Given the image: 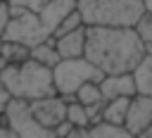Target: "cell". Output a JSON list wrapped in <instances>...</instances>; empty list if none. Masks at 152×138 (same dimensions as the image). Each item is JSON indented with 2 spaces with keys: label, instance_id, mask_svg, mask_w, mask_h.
Wrapping results in <instances>:
<instances>
[{
  "label": "cell",
  "instance_id": "6da1fadb",
  "mask_svg": "<svg viewBox=\"0 0 152 138\" xmlns=\"http://www.w3.org/2000/svg\"><path fill=\"white\" fill-rule=\"evenodd\" d=\"M147 48L135 26H86V57L102 74L133 71Z\"/></svg>",
  "mask_w": 152,
  "mask_h": 138
},
{
  "label": "cell",
  "instance_id": "7a4b0ae2",
  "mask_svg": "<svg viewBox=\"0 0 152 138\" xmlns=\"http://www.w3.org/2000/svg\"><path fill=\"white\" fill-rule=\"evenodd\" d=\"M0 81L10 88L14 98H24V100H36L57 93L52 67H45L31 57L21 64H7L0 71Z\"/></svg>",
  "mask_w": 152,
  "mask_h": 138
},
{
  "label": "cell",
  "instance_id": "3957f363",
  "mask_svg": "<svg viewBox=\"0 0 152 138\" xmlns=\"http://www.w3.org/2000/svg\"><path fill=\"white\" fill-rule=\"evenodd\" d=\"M86 26H138L145 14L142 0H78Z\"/></svg>",
  "mask_w": 152,
  "mask_h": 138
},
{
  "label": "cell",
  "instance_id": "277c9868",
  "mask_svg": "<svg viewBox=\"0 0 152 138\" xmlns=\"http://www.w3.org/2000/svg\"><path fill=\"white\" fill-rule=\"evenodd\" d=\"M52 76H55V88L62 98L74 100L76 90L88 83V81H102L104 74L83 55V57H66L59 59L52 67Z\"/></svg>",
  "mask_w": 152,
  "mask_h": 138
},
{
  "label": "cell",
  "instance_id": "5b68a950",
  "mask_svg": "<svg viewBox=\"0 0 152 138\" xmlns=\"http://www.w3.org/2000/svg\"><path fill=\"white\" fill-rule=\"evenodd\" d=\"M2 121L7 126H12L19 133V138H55L57 136L52 128L43 126L36 119L28 100H24V98H12V102L7 105L5 114H2Z\"/></svg>",
  "mask_w": 152,
  "mask_h": 138
},
{
  "label": "cell",
  "instance_id": "8992f818",
  "mask_svg": "<svg viewBox=\"0 0 152 138\" xmlns=\"http://www.w3.org/2000/svg\"><path fill=\"white\" fill-rule=\"evenodd\" d=\"M2 38L5 40H17V43H24V45L33 48V45L52 38V31L45 26V21H43V17L38 12H28L26 10L19 17H12L10 19Z\"/></svg>",
  "mask_w": 152,
  "mask_h": 138
},
{
  "label": "cell",
  "instance_id": "52a82bcc",
  "mask_svg": "<svg viewBox=\"0 0 152 138\" xmlns=\"http://www.w3.org/2000/svg\"><path fill=\"white\" fill-rule=\"evenodd\" d=\"M28 105H31V112L36 114V119H38L43 126L52 128V131L66 119V98H62L59 93L28 100Z\"/></svg>",
  "mask_w": 152,
  "mask_h": 138
},
{
  "label": "cell",
  "instance_id": "ba28073f",
  "mask_svg": "<svg viewBox=\"0 0 152 138\" xmlns=\"http://www.w3.org/2000/svg\"><path fill=\"white\" fill-rule=\"evenodd\" d=\"M150 121H152V95L135 93L131 98V105H128V114H126V124L124 126L138 136Z\"/></svg>",
  "mask_w": 152,
  "mask_h": 138
},
{
  "label": "cell",
  "instance_id": "9c48e42d",
  "mask_svg": "<svg viewBox=\"0 0 152 138\" xmlns=\"http://www.w3.org/2000/svg\"><path fill=\"white\" fill-rule=\"evenodd\" d=\"M100 88H102L104 100H114V98H133V95L138 93L133 71H126V74H104V79L100 81Z\"/></svg>",
  "mask_w": 152,
  "mask_h": 138
},
{
  "label": "cell",
  "instance_id": "30bf717a",
  "mask_svg": "<svg viewBox=\"0 0 152 138\" xmlns=\"http://www.w3.org/2000/svg\"><path fill=\"white\" fill-rule=\"evenodd\" d=\"M55 43H57V50L62 55V59L66 57H83L86 55V26H78L69 33H62V36H55Z\"/></svg>",
  "mask_w": 152,
  "mask_h": 138
},
{
  "label": "cell",
  "instance_id": "8fae6325",
  "mask_svg": "<svg viewBox=\"0 0 152 138\" xmlns=\"http://www.w3.org/2000/svg\"><path fill=\"white\" fill-rule=\"evenodd\" d=\"M86 138H138L133 131H128L124 124H112V121H97L83 128Z\"/></svg>",
  "mask_w": 152,
  "mask_h": 138
},
{
  "label": "cell",
  "instance_id": "7c38bea8",
  "mask_svg": "<svg viewBox=\"0 0 152 138\" xmlns=\"http://www.w3.org/2000/svg\"><path fill=\"white\" fill-rule=\"evenodd\" d=\"M31 59H36V62H40L45 67H55L62 59V55L57 50V43H55V36L43 40V43H38V45H33L31 48Z\"/></svg>",
  "mask_w": 152,
  "mask_h": 138
},
{
  "label": "cell",
  "instance_id": "4fadbf2b",
  "mask_svg": "<svg viewBox=\"0 0 152 138\" xmlns=\"http://www.w3.org/2000/svg\"><path fill=\"white\" fill-rule=\"evenodd\" d=\"M128 105H131V98H114V100H104L102 119H104V121H112V124H126Z\"/></svg>",
  "mask_w": 152,
  "mask_h": 138
},
{
  "label": "cell",
  "instance_id": "5bb4252c",
  "mask_svg": "<svg viewBox=\"0 0 152 138\" xmlns=\"http://www.w3.org/2000/svg\"><path fill=\"white\" fill-rule=\"evenodd\" d=\"M133 79H135V88L142 95H152V52H147L142 57V62L133 69Z\"/></svg>",
  "mask_w": 152,
  "mask_h": 138
},
{
  "label": "cell",
  "instance_id": "9a60e30c",
  "mask_svg": "<svg viewBox=\"0 0 152 138\" xmlns=\"http://www.w3.org/2000/svg\"><path fill=\"white\" fill-rule=\"evenodd\" d=\"M2 40H5V38H2ZM0 55H5L10 64H21V62H26V59L31 57V48L24 45V43H17V40H5Z\"/></svg>",
  "mask_w": 152,
  "mask_h": 138
},
{
  "label": "cell",
  "instance_id": "2e32d148",
  "mask_svg": "<svg viewBox=\"0 0 152 138\" xmlns=\"http://www.w3.org/2000/svg\"><path fill=\"white\" fill-rule=\"evenodd\" d=\"M74 98H76L78 102H83L86 107H88V105H102V102H104V95H102L100 81H88V83H83V86L76 90Z\"/></svg>",
  "mask_w": 152,
  "mask_h": 138
},
{
  "label": "cell",
  "instance_id": "e0dca14e",
  "mask_svg": "<svg viewBox=\"0 0 152 138\" xmlns=\"http://www.w3.org/2000/svg\"><path fill=\"white\" fill-rule=\"evenodd\" d=\"M66 119L78 126V128H88L93 121H90V114H88V107L83 102H78L76 98L74 100H66Z\"/></svg>",
  "mask_w": 152,
  "mask_h": 138
},
{
  "label": "cell",
  "instance_id": "ac0fdd59",
  "mask_svg": "<svg viewBox=\"0 0 152 138\" xmlns=\"http://www.w3.org/2000/svg\"><path fill=\"white\" fill-rule=\"evenodd\" d=\"M78 26H86V21H83V17H81V12H78V7L74 10V12H69L64 19H62V24L57 26V31H55V36H62V33H69V31H74V29H78Z\"/></svg>",
  "mask_w": 152,
  "mask_h": 138
},
{
  "label": "cell",
  "instance_id": "d6986e66",
  "mask_svg": "<svg viewBox=\"0 0 152 138\" xmlns=\"http://www.w3.org/2000/svg\"><path fill=\"white\" fill-rule=\"evenodd\" d=\"M135 29H138V33H140V38H142L147 52H152V12H145Z\"/></svg>",
  "mask_w": 152,
  "mask_h": 138
},
{
  "label": "cell",
  "instance_id": "ffe728a7",
  "mask_svg": "<svg viewBox=\"0 0 152 138\" xmlns=\"http://www.w3.org/2000/svg\"><path fill=\"white\" fill-rule=\"evenodd\" d=\"M48 2H50V0H10V5L24 7V10H28V12H43Z\"/></svg>",
  "mask_w": 152,
  "mask_h": 138
},
{
  "label": "cell",
  "instance_id": "44dd1931",
  "mask_svg": "<svg viewBox=\"0 0 152 138\" xmlns=\"http://www.w3.org/2000/svg\"><path fill=\"white\" fill-rule=\"evenodd\" d=\"M10 19H12V14H10V2L0 0V36L5 33V29H7Z\"/></svg>",
  "mask_w": 152,
  "mask_h": 138
},
{
  "label": "cell",
  "instance_id": "7402d4cb",
  "mask_svg": "<svg viewBox=\"0 0 152 138\" xmlns=\"http://www.w3.org/2000/svg\"><path fill=\"white\" fill-rule=\"evenodd\" d=\"M12 98H14V95L10 93V88H7V86H5L2 81H0V114H5L7 105L12 102Z\"/></svg>",
  "mask_w": 152,
  "mask_h": 138
},
{
  "label": "cell",
  "instance_id": "603a6c76",
  "mask_svg": "<svg viewBox=\"0 0 152 138\" xmlns=\"http://www.w3.org/2000/svg\"><path fill=\"white\" fill-rule=\"evenodd\" d=\"M0 138H19V133H17L12 126H7V124H0Z\"/></svg>",
  "mask_w": 152,
  "mask_h": 138
},
{
  "label": "cell",
  "instance_id": "cb8c5ba5",
  "mask_svg": "<svg viewBox=\"0 0 152 138\" xmlns=\"http://www.w3.org/2000/svg\"><path fill=\"white\" fill-rule=\"evenodd\" d=\"M71 128H74V124H71L69 119H64V121H62V124H59V126L55 128V133H57V136H66V133H69Z\"/></svg>",
  "mask_w": 152,
  "mask_h": 138
},
{
  "label": "cell",
  "instance_id": "d4e9b609",
  "mask_svg": "<svg viewBox=\"0 0 152 138\" xmlns=\"http://www.w3.org/2000/svg\"><path fill=\"white\" fill-rule=\"evenodd\" d=\"M64 138H86V133H83V128H78V126H74Z\"/></svg>",
  "mask_w": 152,
  "mask_h": 138
},
{
  "label": "cell",
  "instance_id": "484cf974",
  "mask_svg": "<svg viewBox=\"0 0 152 138\" xmlns=\"http://www.w3.org/2000/svg\"><path fill=\"white\" fill-rule=\"evenodd\" d=\"M138 138H152V121H150V124H147V126L138 133Z\"/></svg>",
  "mask_w": 152,
  "mask_h": 138
},
{
  "label": "cell",
  "instance_id": "4316f807",
  "mask_svg": "<svg viewBox=\"0 0 152 138\" xmlns=\"http://www.w3.org/2000/svg\"><path fill=\"white\" fill-rule=\"evenodd\" d=\"M142 5H145V12H152V0H142Z\"/></svg>",
  "mask_w": 152,
  "mask_h": 138
},
{
  "label": "cell",
  "instance_id": "83f0119b",
  "mask_svg": "<svg viewBox=\"0 0 152 138\" xmlns=\"http://www.w3.org/2000/svg\"><path fill=\"white\" fill-rule=\"evenodd\" d=\"M2 43H5V40H2V36H0V50H2Z\"/></svg>",
  "mask_w": 152,
  "mask_h": 138
},
{
  "label": "cell",
  "instance_id": "f1b7e54d",
  "mask_svg": "<svg viewBox=\"0 0 152 138\" xmlns=\"http://www.w3.org/2000/svg\"><path fill=\"white\" fill-rule=\"evenodd\" d=\"M55 138H64V136H55Z\"/></svg>",
  "mask_w": 152,
  "mask_h": 138
},
{
  "label": "cell",
  "instance_id": "f546056e",
  "mask_svg": "<svg viewBox=\"0 0 152 138\" xmlns=\"http://www.w3.org/2000/svg\"><path fill=\"white\" fill-rule=\"evenodd\" d=\"M0 117H2V114H0ZM0 124H5V121H0Z\"/></svg>",
  "mask_w": 152,
  "mask_h": 138
},
{
  "label": "cell",
  "instance_id": "4dcf8cb0",
  "mask_svg": "<svg viewBox=\"0 0 152 138\" xmlns=\"http://www.w3.org/2000/svg\"><path fill=\"white\" fill-rule=\"evenodd\" d=\"M5 2H10V0H5Z\"/></svg>",
  "mask_w": 152,
  "mask_h": 138
}]
</instances>
